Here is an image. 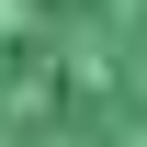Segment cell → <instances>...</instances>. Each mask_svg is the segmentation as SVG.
<instances>
[{
    "label": "cell",
    "instance_id": "cell-1",
    "mask_svg": "<svg viewBox=\"0 0 147 147\" xmlns=\"http://www.w3.org/2000/svg\"><path fill=\"white\" fill-rule=\"evenodd\" d=\"M0 147H147V0H0Z\"/></svg>",
    "mask_w": 147,
    "mask_h": 147
}]
</instances>
